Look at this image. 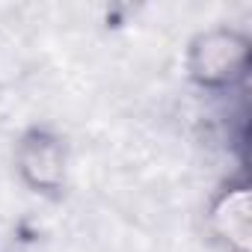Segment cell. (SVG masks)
I'll return each instance as SVG.
<instances>
[{"instance_id":"obj_3","label":"cell","mask_w":252,"mask_h":252,"mask_svg":"<svg viewBox=\"0 0 252 252\" xmlns=\"http://www.w3.org/2000/svg\"><path fill=\"white\" fill-rule=\"evenodd\" d=\"M252 205H249V187L246 181L225 184L208 205V228L217 243H222L228 252H249L252 240Z\"/></svg>"},{"instance_id":"obj_1","label":"cell","mask_w":252,"mask_h":252,"mask_svg":"<svg viewBox=\"0 0 252 252\" xmlns=\"http://www.w3.org/2000/svg\"><path fill=\"white\" fill-rule=\"evenodd\" d=\"M12 166L30 193L57 202L68 187V143L54 128L30 125L12 146Z\"/></svg>"},{"instance_id":"obj_2","label":"cell","mask_w":252,"mask_h":252,"mask_svg":"<svg viewBox=\"0 0 252 252\" xmlns=\"http://www.w3.org/2000/svg\"><path fill=\"white\" fill-rule=\"evenodd\" d=\"M184 68L187 77L208 92L231 89L249 71V39L228 27L202 30L187 45Z\"/></svg>"}]
</instances>
